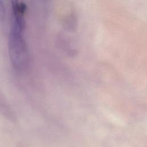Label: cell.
<instances>
[{
	"instance_id": "6da1fadb",
	"label": "cell",
	"mask_w": 147,
	"mask_h": 147,
	"mask_svg": "<svg viewBox=\"0 0 147 147\" xmlns=\"http://www.w3.org/2000/svg\"><path fill=\"white\" fill-rule=\"evenodd\" d=\"M13 17L9 36V53L13 65L19 69L24 68L28 62V54L24 33L25 22L24 4L15 2L13 5Z\"/></svg>"
},
{
	"instance_id": "7a4b0ae2",
	"label": "cell",
	"mask_w": 147,
	"mask_h": 147,
	"mask_svg": "<svg viewBox=\"0 0 147 147\" xmlns=\"http://www.w3.org/2000/svg\"><path fill=\"white\" fill-rule=\"evenodd\" d=\"M5 16V7L3 1H0V20H2L4 19Z\"/></svg>"
}]
</instances>
